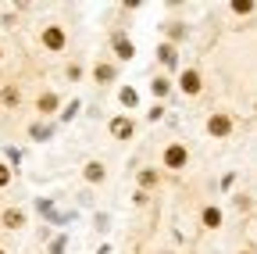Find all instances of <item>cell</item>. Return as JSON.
<instances>
[{
  "mask_svg": "<svg viewBox=\"0 0 257 254\" xmlns=\"http://www.w3.org/2000/svg\"><path fill=\"white\" fill-rule=\"evenodd\" d=\"M186 161H189V150H186L182 143H172V147L165 150V165H168V168H186Z\"/></svg>",
  "mask_w": 257,
  "mask_h": 254,
  "instance_id": "1",
  "label": "cell"
},
{
  "mask_svg": "<svg viewBox=\"0 0 257 254\" xmlns=\"http://www.w3.org/2000/svg\"><path fill=\"white\" fill-rule=\"evenodd\" d=\"M207 133L218 136V140L229 136V133H232V118H229V115H211V118H207Z\"/></svg>",
  "mask_w": 257,
  "mask_h": 254,
  "instance_id": "2",
  "label": "cell"
},
{
  "mask_svg": "<svg viewBox=\"0 0 257 254\" xmlns=\"http://www.w3.org/2000/svg\"><path fill=\"white\" fill-rule=\"evenodd\" d=\"M64 43H68V36H64L61 25H50L47 33H43V47H47V50H61Z\"/></svg>",
  "mask_w": 257,
  "mask_h": 254,
  "instance_id": "3",
  "label": "cell"
},
{
  "mask_svg": "<svg viewBox=\"0 0 257 254\" xmlns=\"http://www.w3.org/2000/svg\"><path fill=\"white\" fill-rule=\"evenodd\" d=\"M133 133H136L133 118H125V115H121V118H114V122H111V136H114V140H128Z\"/></svg>",
  "mask_w": 257,
  "mask_h": 254,
  "instance_id": "4",
  "label": "cell"
},
{
  "mask_svg": "<svg viewBox=\"0 0 257 254\" xmlns=\"http://www.w3.org/2000/svg\"><path fill=\"white\" fill-rule=\"evenodd\" d=\"M182 90H186V93H200V75L193 72V68L182 72Z\"/></svg>",
  "mask_w": 257,
  "mask_h": 254,
  "instance_id": "5",
  "label": "cell"
},
{
  "mask_svg": "<svg viewBox=\"0 0 257 254\" xmlns=\"http://www.w3.org/2000/svg\"><path fill=\"white\" fill-rule=\"evenodd\" d=\"M82 176H86L89 183H104V176H107V172H104V165H100V161H89V165L82 168Z\"/></svg>",
  "mask_w": 257,
  "mask_h": 254,
  "instance_id": "6",
  "label": "cell"
},
{
  "mask_svg": "<svg viewBox=\"0 0 257 254\" xmlns=\"http://www.w3.org/2000/svg\"><path fill=\"white\" fill-rule=\"evenodd\" d=\"M133 40H125V36H114V54L121 57V61H128V57H133Z\"/></svg>",
  "mask_w": 257,
  "mask_h": 254,
  "instance_id": "7",
  "label": "cell"
},
{
  "mask_svg": "<svg viewBox=\"0 0 257 254\" xmlns=\"http://www.w3.org/2000/svg\"><path fill=\"white\" fill-rule=\"evenodd\" d=\"M157 61H161L165 68H175V47H172V43H165V47L157 50Z\"/></svg>",
  "mask_w": 257,
  "mask_h": 254,
  "instance_id": "8",
  "label": "cell"
},
{
  "mask_svg": "<svg viewBox=\"0 0 257 254\" xmlns=\"http://www.w3.org/2000/svg\"><path fill=\"white\" fill-rule=\"evenodd\" d=\"M22 222H25V215H22V211H4V226H8V229H18Z\"/></svg>",
  "mask_w": 257,
  "mask_h": 254,
  "instance_id": "9",
  "label": "cell"
},
{
  "mask_svg": "<svg viewBox=\"0 0 257 254\" xmlns=\"http://www.w3.org/2000/svg\"><path fill=\"white\" fill-rule=\"evenodd\" d=\"M204 226H211V229L221 226V211H218V208H207V211H204Z\"/></svg>",
  "mask_w": 257,
  "mask_h": 254,
  "instance_id": "10",
  "label": "cell"
},
{
  "mask_svg": "<svg viewBox=\"0 0 257 254\" xmlns=\"http://www.w3.org/2000/svg\"><path fill=\"white\" fill-rule=\"evenodd\" d=\"M93 75L100 79V82H111V79H114V68H111V65H96V68H93Z\"/></svg>",
  "mask_w": 257,
  "mask_h": 254,
  "instance_id": "11",
  "label": "cell"
},
{
  "mask_svg": "<svg viewBox=\"0 0 257 254\" xmlns=\"http://www.w3.org/2000/svg\"><path fill=\"white\" fill-rule=\"evenodd\" d=\"M140 186H143V190H147V186H157V172H154V168H143V172H140Z\"/></svg>",
  "mask_w": 257,
  "mask_h": 254,
  "instance_id": "12",
  "label": "cell"
},
{
  "mask_svg": "<svg viewBox=\"0 0 257 254\" xmlns=\"http://www.w3.org/2000/svg\"><path fill=\"white\" fill-rule=\"evenodd\" d=\"M57 108V93H43L40 97V111H54Z\"/></svg>",
  "mask_w": 257,
  "mask_h": 254,
  "instance_id": "13",
  "label": "cell"
},
{
  "mask_svg": "<svg viewBox=\"0 0 257 254\" xmlns=\"http://www.w3.org/2000/svg\"><path fill=\"white\" fill-rule=\"evenodd\" d=\"M118 97H121V104H125V108H136V90H128V86H125Z\"/></svg>",
  "mask_w": 257,
  "mask_h": 254,
  "instance_id": "14",
  "label": "cell"
},
{
  "mask_svg": "<svg viewBox=\"0 0 257 254\" xmlns=\"http://www.w3.org/2000/svg\"><path fill=\"white\" fill-rule=\"evenodd\" d=\"M150 86H154V93H157V97H165V93L172 90V82H168V79H154Z\"/></svg>",
  "mask_w": 257,
  "mask_h": 254,
  "instance_id": "15",
  "label": "cell"
},
{
  "mask_svg": "<svg viewBox=\"0 0 257 254\" xmlns=\"http://www.w3.org/2000/svg\"><path fill=\"white\" fill-rule=\"evenodd\" d=\"M232 11H236V15H250L253 4H250V0H232Z\"/></svg>",
  "mask_w": 257,
  "mask_h": 254,
  "instance_id": "16",
  "label": "cell"
},
{
  "mask_svg": "<svg viewBox=\"0 0 257 254\" xmlns=\"http://www.w3.org/2000/svg\"><path fill=\"white\" fill-rule=\"evenodd\" d=\"M29 133H32V140H47L50 136V125H32Z\"/></svg>",
  "mask_w": 257,
  "mask_h": 254,
  "instance_id": "17",
  "label": "cell"
},
{
  "mask_svg": "<svg viewBox=\"0 0 257 254\" xmlns=\"http://www.w3.org/2000/svg\"><path fill=\"white\" fill-rule=\"evenodd\" d=\"M168 36H172V47H175L179 40H186V29H182V25H172V29H168Z\"/></svg>",
  "mask_w": 257,
  "mask_h": 254,
  "instance_id": "18",
  "label": "cell"
},
{
  "mask_svg": "<svg viewBox=\"0 0 257 254\" xmlns=\"http://www.w3.org/2000/svg\"><path fill=\"white\" fill-rule=\"evenodd\" d=\"M64 247H68V236H57V240L50 243V254H64Z\"/></svg>",
  "mask_w": 257,
  "mask_h": 254,
  "instance_id": "19",
  "label": "cell"
},
{
  "mask_svg": "<svg viewBox=\"0 0 257 254\" xmlns=\"http://www.w3.org/2000/svg\"><path fill=\"white\" fill-rule=\"evenodd\" d=\"M4 101H8V104H18V90H15V86L4 90Z\"/></svg>",
  "mask_w": 257,
  "mask_h": 254,
  "instance_id": "20",
  "label": "cell"
},
{
  "mask_svg": "<svg viewBox=\"0 0 257 254\" xmlns=\"http://www.w3.org/2000/svg\"><path fill=\"white\" fill-rule=\"evenodd\" d=\"M11 183V168L8 165H0V186H8Z\"/></svg>",
  "mask_w": 257,
  "mask_h": 254,
  "instance_id": "21",
  "label": "cell"
},
{
  "mask_svg": "<svg viewBox=\"0 0 257 254\" xmlns=\"http://www.w3.org/2000/svg\"><path fill=\"white\" fill-rule=\"evenodd\" d=\"M0 254H4V247H0Z\"/></svg>",
  "mask_w": 257,
  "mask_h": 254,
  "instance_id": "22",
  "label": "cell"
},
{
  "mask_svg": "<svg viewBox=\"0 0 257 254\" xmlns=\"http://www.w3.org/2000/svg\"><path fill=\"white\" fill-rule=\"evenodd\" d=\"M243 254H250V250H243Z\"/></svg>",
  "mask_w": 257,
  "mask_h": 254,
  "instance_id": "23",
  "label": "cell"
}]
</instances>
